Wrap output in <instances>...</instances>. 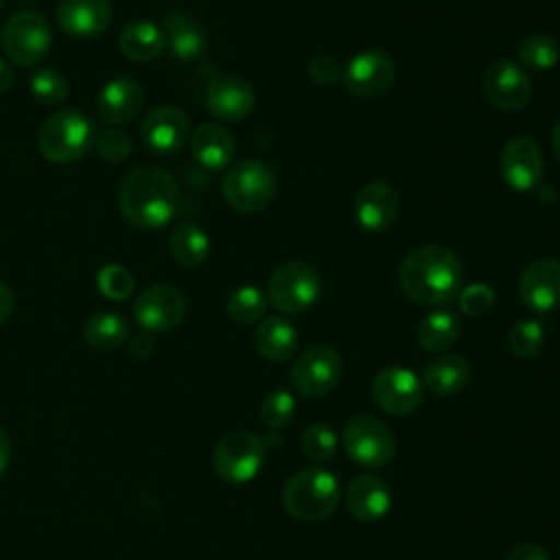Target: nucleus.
Here are the masks:
<instances>
[{"label":"nucleus","mask_w":560,"mask_h":560,"mask_svg":"<svg viewBox=\"0 0 560 560\" xmlns=\"http://www.w3.org/2000/svg\"><path fill=\"white\" fill-rule=\"evenodd\" d=\"M398 282L411 302L420 306H444L462 291L464 267L451 247L420 245L402 258Z\"/></svg>","instance_id":"nucleus-1"},{"label":"nucleus","mask_w":560,"mask_h":560,"mask_svg":"<svg viewBox=\"0 0 560 560\" xmlns=\"http://www.w3.org/2000/svg\"><path fill=\"white\" fill-rule=\"evenodd\" d=\"M122 217L144 230L166 225L179 206V190L173 175L160 166L131 168L118 188Z\"/></svg>","instance_id":"nucleus-2"},{"label":"nucleus","mask_w":560,"mask_h":560,"mask_svg":"<svg viewBox=\"0 0 560 560\" xmlns=\"http://www.w3.org/2000/svg\"><path fill=\"white\" fill-rule=\"evenodd\" d=\"M341 499V486L330 470L302 468L282 486L284 510L304 523H317L330 516Z\"/></svg>","instance_id":"nucleus-3"},{"label":"nucleus","mask_w":560,"mask_h":560,"mask_svg":"<svg viewBox=\"0 0 560 560\" xmlns=\"http://www.w3.org/2000/svg\"><path fill=\"white\" fill-rule=\"evenodd\" d=\"M94 122L79 109H61L48 116L37 131L39 153L55 164L81 160L94 144Z\"/></svg>","instance_id":"nucleus-4"},{"label":"nucleus","mask_w":560,"mask_h":560,"mask_svg":"<svg viewBox=\"0 0 560 560\" xmlns=\"http://www.w3.org/2000/svg\"><path fill=\"white\" fill-rule=\"evenodd\" d=\"M322 295V276L302 260L276 267L267 282V300L284 315H300L317 304Z\"/></svg>","instance_id":"nucleus-5"},{"label":"nucleus","mask_w":560,"mask_h":560,"mask_svg":"<svg viewBox=\"0 0 560 560\" xmlns=\"http://www.w3.org/2000/svg\"><path fill=\"white\" fill-rule=\"evenodd\" d=\"M276 188V173L262 160H243L223 177V197L228 206L243 214L265 210L273 201Z\"/></svg>","instance_id":"nucleus-6"},{"label":"nucleus","mask_w":560,"mask_h":560,"mask_svg":"<svg viewBox=\"0 0 560 560\" xmlns=\"http://www.w3.org/2000/svg\"><path fill=\"white\" fill-rule=\"evenodd\" d=\"M265 442L252 431L234 429L225 433L212 453L214 472L228 483L252 481L265 462Z\"/></svg>","instance_id":"nucleus-7"},{"label":"nucleus","mask_w":560,"mask_h":560,"mask_svg":"<svg viewBox=\"0 0 560 560\" xmlns=\"http://www.w3.org/2000/svg\"><path fill=\"white\" fill-rule=\"evenodd\" d=\"M0 42L13 63L31 68L42 61L52 46L50 24L37 11H18L4 22Z\"/></svg>","instance_id":"nucleus-8"},{"label":"nucleus","mask_w":560,"mask_h":560,"mask_svg":"<svg viewBox=\"0 0 560 560\" xmlns=\"http://www.w3.org/2000/svg\"><path fill=\"white\" fill-rule=\"evenodd\" d=\"M346 455L365 468H381L396 455V438L387 424L372 416H354L341 431Z\"/></svg>","instance_id":"nucleus-9"},{"label":"nucleus","mask_w":560,"mask_h":560,"mask_svg":"<svg viewBox=\"0 0 560 560\" xmlns=\"http://www.w3.org/2000/svg\"><path fill=\"white\" fill-rule=\"evenodd\" d=\"M341 372V357L332 348L313 346L295 359L291 368V385L306 398H322L337 387Z\"/></svg>","instance_id":"nucleus-10"},{"label":"nucleus","mask_w":560,"mask_h":560,"mask_svg":"<svg viewBox=\"0 0 560 560\" xmlns=\"http://www.w3.org/2000/svg\"><path fill=\"white\" fill-rule=\"evenodd\" d=\"M341 81L357 98H378L392 90L396 81V63L383 50L357 52L346 66Z\"/></svg>","instance_id":"nucleus-11"},{"label":"nucleus","mask_w":560,"mask_h":560,"mask_svg":"<svg viewBox=\"0 0 560 560\" xmlns=\"http://www.w3.org/2000/svg\"><path fill=\"white\" fill-rule=\"evenodd\" d=\"M422 396V378L405 365L383 368L372 381V398L389 416H407L416 411Z\"/></svg>","instance_id":"nucleus-12"},{"label":"nucleus","mask_w":560,"mask_h":560,"mask_svg":"<svg viewBox=\"0 0 560 560\" xmlns=\"http://www.w3.org/2000/svg\"><path fill=\"white\" fill-rule=\"evenodd\" d=\"M499 168L512 190H534L545 175V158L538 142L529 136L510 138L501 149Z\"/></svg>","instance_id":"nucleus-13"},{"label":"nucleus","mask_w":560,"mask_h":560,"mask_svg":"<svg viewBox=\"0 0 560 560\" xmlns=\"http://www.w3.org/2000/svg\"><path fill=\"white\" fill-rule=\"evenodd\" d=\"M483 92L494 107L516 112L525 107L532 96V79L518 61L501 57L488 66L483 74Z\"/></svg>","instance_id":"nucleus-14"},{"label":"nucleus","mask_w":560,"mask_h":560,"mask_svg":"<svg viewBox=\"0 0 560 560\" xmlns=\"http://www.w3.org/2000/svg\"><path fill=\"white\" fill-rule=\"evenodd\" d=\"M186 315V300L179 289L171 284L147 287L133 302V317L149 332H164L182 324Z\"/></svg>","instance_id":"nucleus-15"},{"label":"nucleus","mask_w":560,"mask_h":560,"mask_svg":"<svg viewBox=\"0 0 560 560\" xmlns=\"http://www.w3.org/2000/svg\"><path fill=\"white\" fill-rule=\"evenodd\" d=\"M140 138L147 151L158 155H173L190 140V122L179 107L160 105L144 116L140 125Z\"/></svg>","instance_id":"nucleus-16"},{"label":"nucleus","mask_w":560,"mask_h":560,"mask_svg":"<svg viewBox=\"0 0 560 560\" xmlns=\"http://www.w3.org/2000/svg\"><path fill=\"white\" fill-rule=\"evenodd\" d=\"M518 295L536 313H549L560 306V260L538 258L529 262L518 278Z\"/></svg>","instance_id":"nucleus-17"},{"label":"nucleus","mask_w":560,"mask_h":560,"mask_svg":"<svg viewBox=\"0 0 560 560\" xmlns=\"http://www.w3.org/2000/svg\"><path fill=\"white\" fill-rule=\"evenodd\" d=\"M256 105L254 88L236 74L217 77L210 81L206 90V107L208 112L223 122H241L245 120Z\"/></svg>","instance_id":"nucleus-18"},{"label":"nucleus","mask_w":560,"mask_h":560,"mask_svg":"<svg viewBox=\"0 0 560 560\" xmlns=\"http://www.w3.org/2000/svg\"><path fill=\"white\" fill-rule=\"evenodd\" d=\"M398 217V192L381 179L368 182L357 190L354 219L368 232H385Z\"/></svg>","instance_id":"nucleus-19"},{"label":"nucleus","mask_w":560,"mask_h":560,"mask_svg":"<svg viewBox=\"0 0 560 560\" xmlns=\"http://www.w3.org/2000/svg\"><path fill=\"white\" fill-rule=\"evenodd\" d=\"M346 508L357 521L374 523L389 512L392 490L372 472L357 475L346 488Z\"/></svg>","instance_id":"nucleus-20"},{"label":"nucleus","mask_w":560,"mask_h":560,"mask_svg":"<svg viewBox=\"0 0 560 560\" xmlns=\"http://www.w3.org/2000/svg\"><path fill=\"white\" fill-rule=\"evenodd\" d=\"M144 92L140 83L129 77H116L101 88L96 98V112L109 125H125L140 114Z\"/></svg>","instance_id":"nucleus-21"},{"label":"nucleus","mask_w":560,"mask_h":560,"mask_svg":"<svg viewBox=\"0 0 560 560\" xmlns=\"http://www.w3.org/2000/svg\"><path fill=\"white\" fill-rule=\"evenodd\" d=\"M112 22L109 0H61L57 7V24L74 37L101 35Z\"/></svg>","instance_id":"nucleus-22"},{"label":"nucleus","mask_w":560,"mask_h":560,"mask_svg":"<svg viewBox=\"0 0 560 560\" xmlns=\"http://www.w3.org/2000/svg\"><path fill=\"white\" fill-rule=\"evenodd\" d=\"M190 151L192 158L210 171H219L228 166L236 151L234 136L219 122H201L195 131H190Z\"/></svg>","instance_id":"nucleus-23"},{"label":"nucleus","mask_w":560,"mask_h":560,"mask_svg":"<svg viewBox=\"0 0 560 560\" xmlns=\"http://www.w3.org/2000/svg\"><path fill=\"white\" fill-rule=\"evenodd\" d=\"M118 48L127 59L136 63H149L166 50V37L158 24L149 20H133L122 26L118 35Z\"/></svg>","instance_id":"nucleus-24"},{"label":"nucleus","mask_w":560,"mask_h":560,"mask_svg":"<svg viewBox=\"0 0 560 560\" xmlns=\"http://www.w3.org/2000/svg\"><path fill=\"white\" fill-rule=\"evenodd\" d=\"M300 337L295 326L284 317H265L254 330V346L267 361L282 363L298 350Z\"/></svg>","instance_id":"nucleus-25"},{"label":"nucleus","mask_w":560,"mask_h":560,"mask_svg":"<svg viewBox=\"0 0 560 560\" xmlns=\"http://www.w3.org/2000/svg\"><path fill=\"white\" fill-rule=\"evenodd\" d=\"M470 365L462 354L446 352L429 361L422 374V385L435 396H453L468 385Z\"/></svg>","instance_id":"nucleus-26"},{"label":"nucleus","mask_w":560,"mask_h":560,"mask_svg":"<svg viewBox=\"0 0 560 560\" xmlns=\"http://www.w3.org/2000/svg\"><path fill=\"white\" fill-rule=\"evenodd\" d=\"M162 26H164L162 31H164V37H166V48L179 61L197 59L203 52L206 35L192 18L173 11V13H166Z\"/></svg>","instance_id":"nucleus-27"},{"label":"nucleus","mask_w":560,"mask_h":560,"mask_svg":"<svg viewBox=\"0 0 560 560\" xmlns=\"http://www.w3.org/2000/svg\"><path fill=\"white\" fill-rule=\"evenodd\" d=\"M168 252L177 265L192 269V267H199L208 258L210 238H208L206 230L199 228L197 223L179 221L168 236Z\"/></svg>","instance_id":"nucleus-28"},{"label":"nucleus","mask_w":560,"mask_h":560,"mask_svg":"<svg viewBox=\"0 0 560 560\" xmlns=\"http://www.w3.org/2000/svg\"><path fill=\"white\" fill-rule=\"evenodd\" d=\"M462 335V322L453 311H431L429 315H424L416 328V337L418 343L429 350V352H444L451 346H455V341Z\"/></svg>","instance_id":"nucleus-29"},{"label":"nucleus","mask_w":560,"mask_h":560,"mask_svg":"<svg viewBox=\"0 0 560 560\" xmlns=\"http://www.w3.org/2000/svg\"><path fill=\"white\" fill-rule=\"evenodd\" d=\"M83 337L96 350H116L129 337V324L118 313H96L83 326Z\"/></svg>","instance_id":"nucleus-30"},{"label":"nucleus","mask_w":560,"mask_h":560,"mask_svg":"<svg viewBox=\"0 0 560 560\" xmlns=\"http://www.w3.org/2000/svg\"><path fill=\"white\" fill-rule=\"evenodd\" d=\"M516 59H518V66L523 68L545 72L560 61V46L551 35L534 33L518 44Z\"/></svg>","instance_id":"nucleus-31"},{"label":"nucleus","mask_w":560,"mask_h":560,"mask_svg":"<svg viewBox=\"0 0 560 560\" xmlns=\"http://www.w3.org/2000/svg\"><path fill=\"white\" fill-rule=\"evenodd\" d=\"M267 304H269L267 293H262L254 284H243L230 293V298L225 302V311H228L230 319L236 324H254V322L262 319Z\"/></svg>","instance_id":"nucleus-32"},{"label":"nucleus","mask_w":560,"mask_h":560,"mask_svg":"<svg viewBox=\"0 0 560 560\" xmlns=\"http://www.w3.org/2000/svg\"><path fill=\"white\" fill-rule=\"evenodd\" d=\"M28 88L33 98L46 107L61 105L70 92L66 77L55 68H37L28 79Z\"/></svg>","instance_id":"nucleus-33"},{"label":"nucleus","mask_w":560,"mask_h":560,"mask_svg":"<svg viewBox=\"0 0 560 560\" xmlns=\"http://www.w3.org/2000/svg\"><path fill=\"white\" fill-rule=\"evenodd\" d=\"M545 343V328L538 319H518L508 332V348L518 359H534Z\"/></svg>","instance_id":"nucleus-34"},{"label":"nucleus","mask_w":560,"mask_h":560,"mask_svg":"<svg viewBox=\"0 0 560 560\" xmlns=\"http://www.w3.org/2000/svg\"><path fill=\"white\" fill-rule=\"evenodd\" d=\"M304 455L313 462H328L339 446V438L332 431V427H328L326 422H313L311 427H306V431L302 433V442H300Z\"/></svg>","instance_id":"nucleus-35"},{"label":"nucleus","mask_w":560,"mask_h":560,"mask_svg":"<svg viewBox=\"0 0 560 560\" xmlns=\"http://www.w3.org/2000/svg\"><path fill=\"white\" fill-rule=\"evenodd\" d=\"M96 287H98L101 295H105L107 300L120 302V300H127L133 293L136 282H133V276L122 265L109 262V265H103L98 269Z\"/></svg>","instance_id":"nucleus-36"},{"label":"nucleus","mask_w":560,"mask_h":560,"mask_svg":"<svg viewBox=\"0 0 560 560\" xmlns=\"http://www.w3.org/2000/svg\"><path fill=\"white\" fill-rule=\"evenodd\" d=\"M295 413V398L287 389H273L260 405V420L267 429L276 431L291 422Z\"/></svg>","instance_id":"nucleus-37"},{"label":"nucleus","mask_w":560,"mask_h":560,"mask_svg":"<svg viewBox=\"0 0 560 560\" xmlns=\"http://www.w3.org/2000/svg\"><path fill=\"white\" fill-rule=\"evenodd\" d=\"M94 147L98 151V155L107 162H125L129 155H131V138L122 131V129H105V131H98L96 138H94Z\"/></svg>","instance_id":"nucleus-38"},{"label":"nucleus","mask_w":560,"mask_h":560,"mask_svg":"<svg viewBox=\"0 0 560 560\" xmlns=\"http://www.w3.org/2000/svg\"><path fill=\"white\" fill-rule=\"evenodd\" d=\"M494 289L486 282H472V284H466L462 287V291L457 293V302H459V308L464 315L468 317H479V315H486L492 304H494Z\"/></svg>","instance_id":"nucleus-39"},{"label":"nucleus","mask_w":560,"mask_h":560,"mask_svg":"<svg viewBox=\"0 0 560 560\" xmlns=\"http://www.w3.org/2000/svg\"><path fill=\"white\" fill-rule=\"evenodd\" d=\"M308 74L315 83H322V85H332L337 81H341V74H343V66L332 59V57H326V55H319V57H313L308 61Z\"/></svg>","instance_id":"nucleus-40"},{"label":"nucleus","mask_w":560,"mask_h":560,"mask_svg":"<svg viewBox=\"0 0 560 560\" xmlns=\"http://www.w3.org/2000/svg\"><path fill=\"white\" fill-rule=\"evenodd\" d=\"M508 560H549V556H547L545 547H540L536 542H521L510 551Z\"/></svg>","instance_id":"nucleus-41"},{"label":"nucleus","mask_w":560,"mask_h":560,"mask_svg":"<svg viewBox=\"0 0 560 560\" xmlns=\"http://www.w3.org/2000/svg\"><path fill=\"white\" fill-rule=\"evenodd\" d=\"M153 348H155V341H153V335H151L149 330L138 332V335L131 337V341H129V352H131V357H136V359H147V357L153 352Z\"/></svg>","instance_id":"nucleus-42"},{"label":"nucleus","mask_w":560,"mask_h":560,"mask_svg":"<svg viewBox=\"0 0 560 560\" xmlns=\"http://www.w3.org/2000/svg\"><path fill=\"white\" fill-rule=\"evenodd\" d=\"M11 311H13V291L9 289L7 282L0 280V324L9 319Z\"/></svg>","instance_id":"nucleus-43"},{"label":"nucleus","mask_w":560,"mask_h":560,"mask_svg":"<svg viewBox=\"0 0 560 560\" xmlns=\"http://www.w3.org/2000/svg\"><path fill=\"white\" fill-rule=\"evenodd\" d=\"M9 462H11V440L7 431L0 427V475L7 470Z\"/></svg>","instance_id":"nucleus-44"},{"label":"nucleus","mask_w":560,"mask_h":560,"mask_svg":"<svg viewBox=\"0 0 560 560\" xmlns=\"http://www.w3.org/2000/svg\"><path fill=\"white\" fill-rule=\"evenodd\" d=\"M13 79H15L13 68H11L4 59H0V94H2V92H7V90L11 88Z\"/></svg>","instance_id":"nucleus-45"},{"label":"nucleus","mask_w":560,"mask_h":560,"mask_svg":"<svg viewBox=\"0 0 560 560\" xmlns=\"http://www.w3.org/2000/svg\"><path fill=\"white\" fill-rule=\"evenodd\" d=\"M551 149H553L556 158L560 160V118L556 120V125H553V129H551Z\"/></svg>","instance_id":"nucleus-46"},{"label":"nucleus","mask_w":560,"mask_h":560,"mask_svg":"<svg viewBox=\"0 0 560 560\" xmlns=\"http://www.w3.org/2000/svg\"><path fill=\"white\" fill-rule=\"evenodd\" d=\"M0 9H2V0H0Z\"/></svg>","instance_id":"nucleus-47"}]
</instances>
